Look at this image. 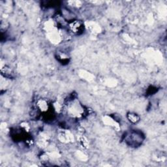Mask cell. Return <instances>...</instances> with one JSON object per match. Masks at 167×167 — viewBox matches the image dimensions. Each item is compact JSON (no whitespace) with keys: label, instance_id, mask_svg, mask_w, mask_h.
Here are the masks:
<instances>
[{"label":"cell","instance_id":"6da1fadb","mask_svg":"<svg viewBox=\"0 0 167 167\" xmlns=\"http://www.w3.org/2000/svg\"><path fill=\"white\" fill-rule=\"evenodd\" d=\"M128 144L132 146H138L142 144V135L141 132H138L137 131L132 132L131 135L128 137L127 140Z\"/></svg>","mask_w":167,"mask_h":167},{"label":"cell","instance_id":"7a4b0ae2","mask_svg":"<svg viewBox=\"0 0 167 167\" xmlns=\"http://www.w3.org/2000/svg\"><path fill=\"white\" fill-rule=\"evenodd\" d=\"M129 119L131 122L133 123H137V122L139 121V118L137 116V114H130V115H129Z\"/></svg>","mask_w":167,"mask_h":167}]
</instances>
